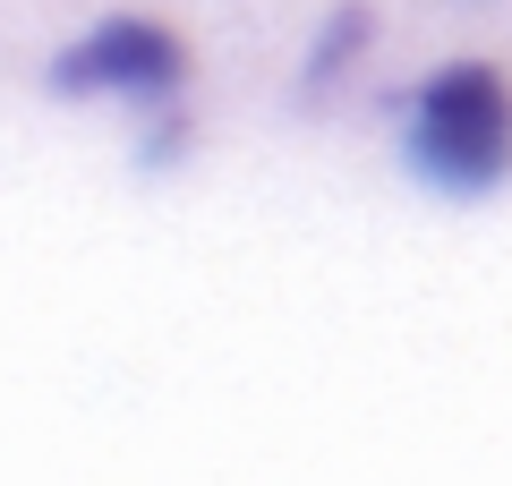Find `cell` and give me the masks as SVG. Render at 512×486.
Returning a JSON list of instances; mask_svg holds the SVG:
<instances>
[{
    "label": "cell",
    "mask_w": 512,
    "mask_h": 486,
    "mask_svg": "<svg viewBox=\"0 0 512 486\" xmlns=\"http://www.w3.org/2000/svg\"><path fill=\"white\" fill-rule=\"evenodd\" d=\"M410 162L419 180H436L444 197H487L512 171V94L495 69L453 60L419 86L410 103Z\"/></svg>",
    "instance_id": "obj_1"
},
{
    "label": "cell",
    "mask_w": 512,
    "mask_h": 486,
    "mask_svg": "<svg viewBox=\"0 0 512 486\" xmlns=\"http://www.w3.org/2000/svg\"><path fill=\"white\" fill-rule=\"evenodd\" d=\"M180 77H188V52L154 18H103L86 43H69L52 60L60 94H120V103H171Z\"/></svg>",
    "instance_id": "obj_2"
}]
</instances>
